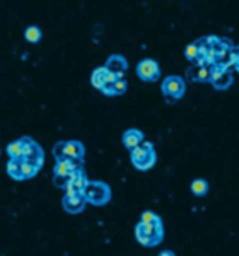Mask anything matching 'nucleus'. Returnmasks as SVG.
<instances>
[{"mask_svg": "<svg viewBox=\"0 0 239 256\" xmlns=\"http://www.w3.org/2000/svg\"><path fill=\"white\" fill-rule=\"evenodd\" d=\"M130 162L138 171H149L158 162V152L154 148V144L149 140H144L138 147L130 150Z\"/></svg>", "mask_w": 239, "mask_h": 256, "instance_id": "f257e3e1", "label": "nucleus"}, {"mask_svg": "<svg viewBox=\"0 0 239 256\" xmlns=\"http://www.w3.org/2000/svg\"><path fill=\"white\" fill-rule=\"evenodd\" d=\"M135 239L144 248L159 246L164 239L162 222H159V224H146V222L138 220L137 226H135Z\"/></svg>", "mask_w": 239, "mask_h": 256, "instance_id": "f03ea898", "label": "nucleus"}, {"mask_svg": "<svg viewBox=\"0 0 239 256\" xmlns=\"http://www.w3.org/2000/svg\"><path fill=\"white\" fill-rule=\"evenodd\" d=\"M84 196L88 205L94 207H104L111 202V186L104 181H88L84 190Z\"/></svg>", "mask_w": 239, "mask_h": 256, "instance_id": "7ed1b4c3", "label": "nucleus"}, {"mask_svg": "<svg viewBox=\"0 0 239 256\" xmlns=\"http://www.w3.org/2000/svg\"><path fill=\"white\" fill-rule=\"evenodd\" d=\"M84 160H79V159H58L53 168V176H55V186H60L64 188L65 183L74 172L77 171L79 168H82Z\"/></svg>", "mask_w": 239, "mask_h": 256, "instance_id": "20e7f679", "label": "nucleus"}, {"mask_svg": "<svg viewBox=\"0 0 239 256\" xmlns=\"http://www.w3.org/2000/svg\"><path fill=\"white\" fill-rule=\"evenodd\" d=\"M160 90L168 101H180L186 92V80L181 76H168L160 82Z\"/></svg>", "mask_w": 239, "mask_h": 256, "instance_id": "39448f33", "label": "nucleus"}, {"mask_svg": "<svg viewBox=\"0 0 239 256\" xmlns=\"http://www.w3.org/2000/svg\"><path fill=\"white\" fill-rule=\"evenodd\" d=\"M210 84L214 89L217 90H226L232 86V74L229 72V67H226L224 64H216L210 68Z\"/></svg>", "mask_w": 239, "mask_h": 256, "instance_id": "423d86ee", "label": "nucleus"}, {"mask_svg": "<svg viewBox=\"0 0 239 256\" xmlns=\"http://www.w3.org/2000/svg\"><path fill=\"white\" fill-rule=\"evenodd\" d=\"M137 77L142 82H158L160 79V67L156 60L152 58H144L137 64Z\"/></svg>", "mask_w": 239, "mask_h": 256, "instance_id": "0eeeda50", "label": "nucleus"}, {"mask_svg": "<svg viewBox=\"0 0 239 256\" xmlns=\"http://www.w3.org/2000/svg\"><path fill=\"white\" fill-rule=\"evenodd\" d=\"M22 140V158L30 162H34L38 166L44 164V150L43 147L31 137H20Z\"/></svg>", "mask_w": 239, "mask_h": 256, "instance_id": "6e6552de", "label": "nucleus"}, {"mask_svg": "<svg viewBox=\"0 0 239 256\" xmlns=\"http://www.w3.org/2000/svg\"><path fill=\"white\" fill-rule=\"evenodd\" d=\"M88 181L89 180H88V176H86L84 169L79 168L68 178L67 183H65V186H64L65 195H79V193H84L86 186H88Z\"/></svg>", "mask_w": 239, "mask_h": 256, "instance_id": "1a4fd4ad", "label": "nucleus"}, {"mask_svg": "<svg viewBox=\"0 0 239 256\" xmlns=\"http://www.w3.org/2000/svg\"><path fill=\"white\" fill-rule=\"evenodd\" d=\"M62 207L68 214H80L88 207V202H86L84 193H79V195H64Z\"/></svg>", "mask_w": 239, "mask_h": 256, "instance_id": "9d476101", "label": "nucleus"}, {"mask_svg": "<svg viewBox=\"0 0 239 256\" xmlns=\"http://www.w3.org/2000/svg\"><path fill=\"white\" fill-rule=\"evenodd\" d=\"M104 67L108 68L113 76L125 77L126 70H128V60H126L123 55H120V53H113V55H110L108 58H106Z\"/></svg>", "mask_w": 239, "mask_h": 256, "instance_id": "9b49d317", "label": "nucleus"}, {"mask_svg": "<svg viewBox=\"0 0 239 256\" xmlns=\"http://www.w3.org/2000/svg\"><path fill=\"white\" fill-rule=\"evenodd\" d=\"M128 89V82H126L125 77H116L114 76L110 82H106V86L102 88L100 92H102L108 98H114V96H123Z\"/></svg>", "mask_w": 239, "mask_h": 256, "instance_id": "f8f14e48", "label": "nucleus"}, {"mask_svg": "<svg viewBox=\"0 0 239 256\" xmlns=\"http://www.w3.org/2000/svg\"><path fill=\"white\" fill-rule=\"evenodd\" d=\"M65 158L84 160L86 158L84 144L79 142V140H67V142H64V156H62V159H65Z\"/></svg>", "mask_w": 239, "mask_h": 256, "instance_id": "ddd939ff", "label": "nucleus"}, {"mask_svg": "<svg viewBox=\"0 0 239 256\" xmlns=\"http://www.w3.org/2000/svg\"><path fill=\"white\" fill-rule=\"evenodd\" d=\"M144 140H146V134H144L142 130H138V128H128V130H125L122 135V142L126 150H132V148L138 147Z\"/></svg>", "mask_w": 239, "mask_h": 256, "instance_id": "4468645a", "label": "nucleus"}, {"mask_svg": "<svg viewBox=\"0 0 239 256\" xmlns=\"http://www.w3.org/2000/svg\"><path fill=\"white\" fill-rule=\"evenodd\" d=\"M113 77H114L113 74L102 65V67H98L92 70V74H90V86H92L94 89L101 90L106 86V82H110Z\"/></svg>", "mask_w": 239, "mask_h": 256, "instance_id": "2eb2a0df", "label": "nucleus"}, {"mask_svg": "<svg viewBox=\"0 0 239 256\" xmlns=\"http://www.w3.org/2000/svg\"><path fill=\"white\" fill-rule=\"evenodd\" d=\"M22 162H24V158H19V159H9L7 162V174L9 178L16 181H24L22 178Z\"/></svg>", "mask_w": 239, "mask_h": 256, "instance_id": "dca6fc26", "label": "nucleus"}, {"mask_svg": "<svg viewBox=\"0 0 239 256\" xmlns=\"http://www.w3.org/2000/svg\"><path fill=\"white\" fill-rule=\"evenodd\" d=\"M208 181L204 180V178H195V180L190 183V192L193 193L196 198H204L207 196L208 193Z\"/></svg>", "mask_w": 239, "mask_h": 256, "instance_id": "f3484780", "label": "nucleus"}, {"mask_svg": "<svg viewBox=\"0 0 239 256\" xmlns=\"http://www.w3.org/2000/svg\"><path fill=\"white\" fill-rule=\"evenodd\" d=\"M24 38H26L28 43H31V44H36V43H40L41 38H43V32H41V28L40 26H28L26 30H24Z\"/></svg>", "mask_w": 239, "mask_h": 256, "instance_id": "a211bd4d", "label": "nucleus"}, {"mask_svg": "<svg viewBox=\"0 0 239 256\" xmlns=\"http://www.w3.org/2000/svg\"><path fill=\"white\" fill-rule=\"evenodd\" d=\"M7 156H9V159L22 158V140L18 138V140H14V142H10L9 146H7Z\"/></svg>", "mask_w": 239, "mask_h": 256, "instance_id": "6ab92c4d", "label": "nucleus"}, {"mask_svg": "<svg viewBox=\"0 0 239 256\" xmlns=\"http://www.w3.org/2000/svg\"><path fill=\"white\" fill-rule=\"evenodd\" d=\"M198 40L195 41V43L188 44L186 48H184V58L190 60V62H196L198 60Z\"/></svg>", "mask_w": 239, "mask_h": 256, "instance_id": "aec40b11", "label": "nucleus"}, {"mask_svg": "<svg viewBox=\"0 0 239 256\" xmlns=\"http://www.w3.org/2000/svg\"><path fill=\"white\" fill-rule=\"evenodd\" d=\"M140 220L146 222V224H159V222H162V218L156 212H152V210H144V212L140 214Z\"/></svg>", "mask_w": 239, "mask_h": 256, "instance_id": "412c9836", "label": "nucleus"}, {"mask_svg": "<svg viewBox=\"0 0 239 256\" xmlns=\"http://www.w3.org/2000/svg\"><path fill=\"white\" fill-rule=\"evenodd\" d=\"M232 64H234V67H236L238 74H239V55H232Z\"/></svg>", "mask_w": 239, "mask_h": 256, "instance_id": "4be33fe9", "label": "nucleus"}, {"mask_svg": "<svg viewBox=\"0 0 239 256\" xmlns=\"http://www.w3.org/2000/svg\"><path fill=\"white\" fill-rule=\"evenodd\" d=\"M160 254H162V256H164V254H171V256H172V254H174V251L166 250V251H160Z\"/></svg>", "mask_w": 239, "mask_h": 256, "instance_id": "5701e85b", "label": "nucleus"}, {"mask_svg": "<svg viewBox=\"0 0 239 256\" xmlns=\"http://www.w3.org/2000/svg\"><path fill=\"white\" fill-rule=\"evenodd\" d=\"M238 50H239V46H238Z\"/></svg>", "mask_w": 239, "mask_h": 256, "instance_id": "b1692460", "label": "nucleus"}]
</instances>
